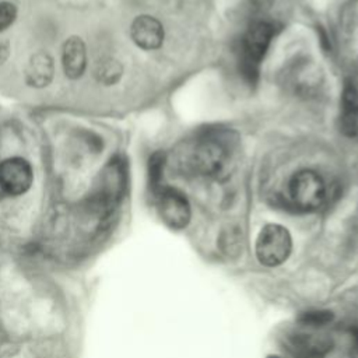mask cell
I'll return each instance as SVG.
<instances>
[{"instance_id":"obj_13","label":"cell","mask_w":358,"mask_h":358,"mask_svg":"<svg viewBox=\"0 0 358 358\" xmlns=\"http://www.w3.org/2000/svg\"><path fill=\"white\" fill-rule=\"evenodd\" d=\"M166 158L165 154L158 151L154 152L148 161V183L151 190L157 194L162 186H161V180H162V173H164V166H165Z\"/></svg>"},{"instance_id":"obj_9","label":"cell","mask_w":358,"mask_h":358,"mask_svg":"<svg viewBox=\"0 0 358 358\" xmlns=\"http://www.w3.org/2000/svg\"><path fill=\"white\" fill-rule=\"evenodd\" d=\"M53 59L48 52L43 50L34 53L25 66V81L34 88L48 87L53 80Z\"/></svg>"},{"instance_id":"obj_10","label":"cell","mask_w":358,"mask_h":358,"mask_svg":"<svg viewBox=\"0 0 358 358\" xmlns=\"http://www.w3.org/2000/svg\"><path fill=\"white\" fill-rule=\"evenodd\" d=\"M340 130L348 137L358 136V88L347 83L340 101Z\"/></svg>"},{"instance_id":"obj_17","label":"cell","mask_w":358,"mask_h":358,"mask_svg":"<svg viewBox=\"0 0 358 358\" xmlns=\"http://www.w3.org/2000/svg\"><path fill=\"white\" fill-rule=\"evenodd\" d=\"M354 336H355V340H357V344H358V329L355 330V333H354Z\"/></svg>"},{"instance_id":"obj_18","label":"cell","mask_w":358,"mask_h":358,"mask_svg":"<svg viewBox=\"0 0 358 358\" xmlns=\"http://www.w3.org/2000/svg\"><path fill=\"white\" fill-rule=\"evenodd\" d=\"M270 358H277V357H270Z\"/></svg>"},{"instance_id":"obj_11","label":"cell","mask_w":358,"mask_h":358,"mask_svg":"<svg viewBox=\"0 0 358 358\" xmlns=\"http://www.w3.org/2000/svg\"><path fill=\"white\" fill-rule=\"evenodd\" d=\"M295 351H298L305 358H315L324 354L330 348V343L317 336L312 334H298L292 341Z\"/></svg>"},{"instance_id":"obj_7","label":"cell","mask_w":358,"mask_h":358,"mask_svg":"<svg viewBox=\"0 0 358 358\" xmlns=\"http://www.w3.org/2000/svg\"><path fill=\"white\" fill-rule=\"evenodd\" d=\"M130 36L133 42L144 50H155L164 42V27L152 15H138L133 20L130 27Z\"/></svg>"},{"instance_id":"obj_2","label":"cell","mask_w":358,"mask_h":358,"mask_svg":"<svg viewBox=\"0 0 358 358\" xmlns=\"http://www.w3.org/2000/svg\"><path fill=\"white\" fill-rule=\"evenodd\" d=\"M275 35V27L268 21H255L241 38L239 64L241 70L250 81L259 73V66L266 56Z\"/></svg>"},{"instance_id":"obj_15","label":"cell","mask_w":358,"mask_h":358,"mask_svg":"<svg viewBox=\"0 0 358 358\" xmlns=\"http://www.w3.org/2000/svg\"><path fill=\"white\" fill-rule=\"evenodd\" d=\"M17 18V7L10 1H0V32L6 31Z\"/></svg>"},{"instance_id":"obj_8","label":"cell","mask_w":358,"mask_h":358,"mask_svg":"<svg viewBox=\"0 0 358 358\" xmlns=\"http://www.w3.org/2000/svg\"><path fill=\"white\" fill-rule=\"evenodd\" d=\"M62 64L64 74L71 78H80L87 67L85 43L80 36H70L62 48Z\"/></svg>"},{"instance_id":"obj_12","label":"cell","mask_w":358,"mask_h":358,"mask_svg":"<svg viewBox=\"0 0 358 358\" xmlns=\"http://www.w3.org/2000/svg\"><path fill=\"white\" fill-rule=\"evenodd\" d=\"M123 74V66L119 60L113 57H103L101 59L94 69V76L98 83L103 85H113L116 84Z\"/></svg>"},{"instance_id":"obj_14","label":"cell","mask_w":358,"mask_h":358,"mask_svg":"<svg viewBox=\"0 0 358 358\" xmlns=\"http://www.w3.org/2000/svg\"><path fill=\"white\" fill-rule=\"evenodd\" d=\"M333 313L329 310H308L301 313L299 323L306 326H323L329 322H331Z\"/></svg>"},{"instance_id":"obj_5","label":"cell","mask_w":358,"mask_h":358,"mask_svg":"<svg viewBox=\"0 0 358 358\" xmlns=\"http://www.w3.org/2000/svg\"><path fill=\"white\" fill-rule=\"evenodd\" d=\"M157 207L161 220L173 229L187 227L192 210L186 196L173 187H162L157 193Z\"/></svg>"},{"instance_id":"obj_6","label":"cell","mask_w":358,"mask_h":358,"mask_svg":"<svg viewBox=\"0 0 358 358\" xmlns=\"http://www.w3.org/2000/svg\"><path fill=\"white\" fill-rule=\"evenodd\" d=\"M34 180L29 162L21 157H10L0 162V187L10 196L25 193Z\"/></svg>"},{"instance_id":"obj_4","label":"cell","mask_w":358,"mask_h":358,"mask_svg":"<svg viewBox=\"0 0 358 358\" xmlns=\"http://www.w3.org/2000/svg\"><path fill=\"white\" fill-rule=\"evenodd\" d=\"M256 256L264 266L274 267L284 263L292 250L289 231L280 224L264 225L256 239Z\"/></svg>"},{"instance_id":"obj_3","label":"cell","mask_w":358,"mask_h":358,"mask_svg":"<svg viewBox=\"0 0 358 358\" xmlns=\"http://www.w3.org/2000/svg\"><path fill=\"white\" fill-rule=\"evenodd\" d=\"M326 194L323 178L312 169L295 172L287 186V203L296 211L317 210L324 203Z\"/></svg>"},{"instance_id":"obj_1","label":"cell","mask_w":358,"mask_h":358,"mask_svg":"<svg viewBox=\"0 0 358 358\" xmlns=\"http://www.w3.org/2000/svg\"><path fill=\"white\" fill-rule=\"evenodd\" d=\"M231 141L222 131L207 130L185 141L176 151V168L190 176H218L229 164Z\"/></svg>"},{"instance_id":"obj_16","label":"cell","mask_w":358,"mask_h":358,"mask_svg":"<svg viewBox=\"0 0 358 358\" xmlns=\"http://www.w3.org/2000/svg\"><path fill=\"white\" fill-rule=\"evenodd\" d=\"M8 53H10V46H8V42H0V63H3L7 57H8Z\"/></svg>"}]
</instances>
